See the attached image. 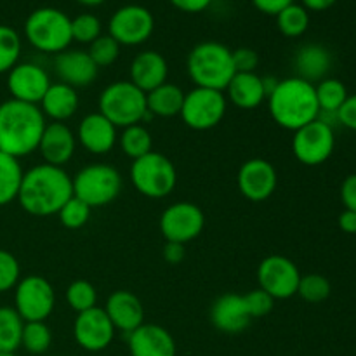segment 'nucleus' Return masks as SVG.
Returning <instances> with one entry per match:
<instances>
[{
    "label": "nucleus",
    "instance_id": "1",
    "mask_svg": "<svg viewBox=\"0 0 356 356\" xmlns=\"http://www.w3.org/2000/svg\"><path fill=\"white\" fill-rule=\"evenodd\" d=\"M73 197L72 177L63 167L40 163L23 174L17 202L24 212L38 218L58 214Z\"/></svg>",
    "mask_w": 356,
    "mask_h": 356
},
{
    "label": "nucleus",
    "instance_id": "2",
    "mask_svg": "<svg viewBox=\"0 0 356 356\" xmlns=\"http://www.w3.org/2000/svg\"><path fill=\"white\" fill-rule=\"evenodd\" d=\"M45 122L37 104L10 97L0 104V152L21 159L38 149Z\"/></svg>",
    "mask_w": 356,
    "mask_h": 356
},
{
    "label": "nucleus",
    "instance_id": "3",
    "mask_svg": "<svg viewBox=\"0 0 356 356\" xmlns=\"http://www.w3.org/2000/svg\"><path fill=\"white\" fill-rule=\"evenodd\" d=\"M266 99L275 124L287 131L296 132L320 117L315 83L306 82L299 76L278 80Z\"/></svg>",
    "mask_w": 356,
    "mask_h": 356
},
{
    "label": "nucleus",
    "instance_id": "4",
    "mask_svg": "<svg viewBox=\"0 0 356 356\" xmlns=\"http://www.w3.org/2000/svg\"><path fill=\"white\" fill-rule=\"evenodd\" d=\"M186 68L195 87H205L221 92H225L236 73L232 51L225 44L214 40H205L195 45L188 54Z\"/></svg>",
    "mask_w": 356,
    "mask_h": 356
},
{
    "label": "nucleus",
    "instance_id": "5",
    "mask_svg": "<svg viewBox=\"0 0 356 356\" xmlns=\"http://www.w3.org/2000/svg\"><path fill=\"white\" fill-rule=\"evenodd\" d=\"M24 37L37 51L59 54L72 44V17L56 7H38L24 21Z\"/></svg>",
    "mask_w": 356,
    "mask_h": 356
},
{
    "label": "nucleus",
    "instance_id": "6",
    "mask_svg": "<svg viewBox=\"0 0 356 356\" xmlns=\"http://www.w3.org/2000/svg\"><path fill=\"white\" fill-rule=\"evenodd\" d=\"M99 113L117 129L143 124L146 118L152 117L146 108V94L131 80H117L104 87L99 94Z\"/></svg>",
    "mask_w": 356,
    "mask_h": 356
},
{
    "label": "nucleus",
    "instance_id": "7",
    "mask_svg": "<svg viewBox=\"0 0 356 356\" xmlns=\"http://www.w3.org/2000/svg\"><path fill=\"white\" fill-rule=\"evenodd\" d=\"M73 195L90 209L111 204L122 191V176L113 165L89 163L72 177Z\"/></svg>",
    "mask_w": 356,
    "mask_h": 356
},
{
    "label": "nucleus",
    "instance_id": "8",
    "mask_svg": "<svg viewBox=\"0 0 356 356\" xmlns=\"http://www.w3.org/2000/svg\"><path fill=\"white\" fill-rule=\"evenodd\" d=\"M131 181L143 197L159 200L174 191L177 184V170L165 155L149 152L141 159L132 160Z\"/></svg>",
    "mask_w": 356,
    "mask_h": 356
},
{
    "label": "nucleus",
    "instance_id": "9",
    "mask_svg": "<svg viewBox=\"0 0 356 356\" xmlns=\"http://www.w3.org/2000/svg\"><path fill=\"white\" fill-rule=\"evenodd\" d=\"M228 108L225 92L205 87H195L184 92L179 117L193 131H211L222 122Z\"/></svg>",
    "mask_w": 356,
    "mask_h": 356
},
{
    "label": "nucleus",
    "instance_id": "10",
    "mask_svg": "<svg viewBox=\"0 0 356 356\" xmlns=\"http://www.w3.org/2000/svg\"><path fill=\"white\" fill-rule=\"evenodd\" d=\"M56 305L54 287L38 275L19 278L14 287V309L24 322H45Z\"/></svg>",
    "mask_w": 356,
    "mask_h": 356
},
{
    "label": "nucleus",
    "instance_id": "11",
    "mask_svg": "<svg viewBox=\"0 0 356 356\" xmlns=\"http://www.w3.org/2000/svg\"><path fill=\"white\" fill-rule=\"evenodd\" d=\"M334 146H336L334 129L320 118L298 129L292 138V153L302 165L315 167L327 162L332 155Z\"/></svg>",
    "mask_w": 356,
    "mask_h": 356
},
{
    "label": "nucleus",
    "instance_id": "12",
    "mask_svg": "<svg viewBox=\"0 0 356 356\" xmlns=\"http://www.w3.org/2000/svg\"><path fill=\"white\" fill-rule=\"evenodd\" d=\"M155 30V17L146 7L127 3L113 13L108 23L110 37L120 45H141L152 37Z\"/></svg>",
    "mask_w": 356,
    "mask_h": 356
},
{
    "label": "nucleus",
    "instance_id": "13",
    "mask_svg": "<svg viewBox=\"0 0 356 356\" xmlns=\"http://www.w3.org/2000/svg\"><path fill=\"white\" fill-rule=\"evenodd\" d=\"M205 228V214L197 204L176 202L169 205L160 216V232L165 242L186 245L197 238Z\"/></svg>",
    "mask_w": 356,
    "mask_h": 356
},
{
    "label": "nucleus",
    "instance_id": "14",
    "mask_svg": "<svg viewBox=\"0 0 356 356\" xmlns=\"http://www.w3.org/2000/svg\"><path fill=\"white\" fill-rule=\"evenodd\" d=\"M299 280H301L299 268L296 266L294 261L285 256L273 254L264 257L257 268L259 289L266 291L275 301L289 299L298 294Z\"/></svg>",
    "mask_w": 356,
    "mask_h": 356
},
{
    "label": "nucleus",
    "instance_id": "15",
    "mask_svg": "<svg viewBox=\"0 0 356 356\" xmlns=\"http://www.w3.org/2000/svg\"><path fill=\"white\" fill-rule=\"evenodd\" d=\"M115 327L111 320L108 318L104 308L87 309V312L76 313V318L73 322V337L75 343L82 350L97 353V351L106 350L115 337Z\"/></svg>",
    "mask_w": 356,
    "mask_h": 356
},
{
    "label": "nucleus",
    "instance_id": "16",
    "mask_svg": "<svg viewBox=\"0 0 356 356\" xmlns=\"http://www.w3.org/2000/svg\"><path fill=\"white\" fill-rule=\"evenodd\" d=\"M51 83L49 73L35 63H17L7 73V89H9L13 99L37 104V106L40 104L42 97L45 96Z\"/></svg>",
    "mask_w": 356,
    "mask_h": 356
},
{
    "label": "nucleus",
    "instance_id": "17",
    "mask_svg": "<svg viewBox=\"0 0 356 356\" xmlns=\"http://www.w3.org/2000/svg\"><path fill=\"white\" fill-rule=\"evenodd\" d=\"M238 190L247 200L264 202L275 193L278 184L277 169L264 159H250L238 170Z\"/></svg>",
    "mask_w": 356,
    "mask_h": 356
},
{
    "label": "nucleus",
    "instance_id": "18",
    "mask_svg": "<svg viewBox=\"0 0 356 356\" xmlns=\"http://www.w3.org/2000/svg\"><path fill=\"white\" fill-rule=\"evenodd\" d=\"M97 66L87 54V51L79 49H66L59 52L54 58V72L58 75L59 82L73 87V89H82L89 87L97 76Z\"/></svg>",
    "mask_w": 356,
    "mask_h": 356
},
{
    "label": "nucleus",
    "instance_id": "19",
    "mask_svg": "<svg viewBox=\"0 0 356 356\" xmlns=\"http://www.w3.org/2000/svg\"><path fill=\"white\" fill-rule=\"evenodd\" d=\"M131 356H176L177 346L172 334L156 323H143L127 334Z\"/></svg>",
    "mask_w": 356,
    "mask_h": 356
},
{
    "label": "nucleus",
    "instance_id": "20",
    "mask_svg": "<svg viewBox=\"0 0 356 356\" xmlns=\"http://www.w3.org/2000/svg\"><path fill=\"white\" fill-rule=\"evenodd\" d=\"M76 148V136L72 129L63 122H52L45 125L42 132L38 152H40L44 163L63 167L72 160Z\"/></svg>",
    "mask_w": 356,
    "mask_h": 356
},
{
    "label": "nucleus",
    "instance_id": "21",
    "mask_svg": "<svg viewBox=\"0 0 356 356\" xmlns=\"http://www.w3.org/2000/svg\"><path fill=\"white\" fill-rule=\"evenodd\" d=\"M76 139L89 153L104 155V153H110L117 145V127L104 115L96 111L82 118L76 131Z\"/></svg>",
    "mask_w": 356,
    "mask_h": 356
},
{
    "label": "nucleus",
    "instance_id": "22",
    "mask_svg": "<svg viewBox=\"0 0 356 356\" xmlns=\"http://www.w3.org/2000/svg\"><path fill=\"white\" fill-rule=\"evenodd\" d=\"M211 322L222 334L243 332L252 322L243 296L225 294L216 299L211 308Z\"/></svg>",
    "mask_w": 356,
    "mask_h": 356
},
{
    "label": "nucleus",
    "instance_id": "23",
    "mask_svg": "<svg viewBox=\"0 0 356 356\" xmlns=\"http://www.w3.org/2000/svg\"><path fill=\"white\" fill-rule=\"evenodd\" d=\"M104 312L115 330H122L125 334H131L145 323V308L138 296L131 291H115L108 298Z\"/></svg>",
    "mask_w": 356,
    "mask_h": 356
},
{
    "label": "nucleus",
    "instance_id": "24",
    "mask_svg": "<svg viewBox=\"0 0 356 356\" xmlns=\"http://www.w3.org/2000/svg\"><path fill=\"white\" fill-rule=\"evenodd\" d=\"M167 75H169V65L165 58L156 51L139 52L132 59L129 68V76H131L129 80L145 94L165 83Z\"/></svg>",
    "mask_w": 356,
    "mask_h": 356
},
{
    "label": "nucleus",
    "instance_id": "25",
    "mask_svg": "<svg viewBox=\"0 0 356 356\" xmlns=\"http://www.w3.org/2000/svg\"><path fill=\"white\" fill-rule=\"evenodd\" d=\"M79 92L73 87L66 86L63 82L51 83V87L47 89L45 96L42 97L40 111L44 113V117H49L52 122H63L73 117L79 110Z\"/></svg>",
    "mask_w": 356,
    "mask_h": 356
},
{
    "label": "nucleus",
    "instance_id": "26",
    "mask_svg": "<svg viewBox=\"0 0 356 356\" xmlns=\"http://www.w3.org/2000/svg\"><path fill=\"white\" fill-rule=\"evenodd\" d=\"M264 79L257 73H235L226 87V99L240 110H254L266 99Z\"/></svg>",
    "mask_w": 356,
    "mask_h": 356
},
{
    "label": "nucleus",
    "instance_id": "27",
    "mask_svg": "<svg viewBox=\"0 0 356 356\" xmlns=\"http://www.w3.org/2000/svg\"><path fill=\"white\" fill-rule=\"evenodd\" d=\"M294 66L299 79L309 83L322 82L332 66V56L322 44H306L296 52Z\"/></svg>",
    "mask_w": 356,
    "mask_h": 356
},
{
    "label": "nucleus",
    "instance_id": "28",
    "mask_svg": "<svg viewBox=\"0 0 356 356\" xmlns=\"http://www.w3.org/2000/svg\"><path fill=\"white\" fill-rule=\"evenodd\" d=\"M184 92L181 87L165 82L156 89L146 92V108L152 117L170 118L181 113L183 108Z\"/></svg>",
    "mask_w": 356,
    "mask_h": 356
},
{
    "label": "nucleus",
    "instance_id": "29",
    "mask_svg": "<svg viewBox=\"0 0 356 356\" xmlns=\"http://www.w3.org/2000/svg\"><path fill=\"white\" fill-rule=\"evenodd\" d=\"M23 174L19 159L0 152V207L17 200Z\"/></svg>",
    "mask_w": 356,
    "mask_h": 356
},
{
    "label": "nucleus",
    "instance_id": "30",
    "mask_svg": "<svg viewBox=\"0 0 356 356\" xmlns=\"http://www.w3.org/2000/svg\"><path fill=\"white\" fill-rule=\"evenodd\" d=\"M24 320L14 308H0V353H16L21 348Z\"/></svg>",
    "mask_w": 356,
    "mask_h": 356
},
{
    "label": "nucleus",
    "instance_id": "31",
    "mask_svg": "<svg viewBox=\"0 0 356 356\" xmlns=\"http://www.w3.org/2000/svg\"><path fill=\"white\" fill-rule=\"evenodd\" d=\"M316 101H318L320 113L336 115L337 110L343 106L346 97L350 96L341 80L337 79H323L315 86Z\"/></svg>",
    "mask_w": 356,
    "mask_h": 356
},
{
    "label": "nucleus",
    "instance_id": "32",
    "mask_svg": "<svg viewBox=\"0 0 356 356\" xmlns=\"http://www.w3.org/2000/svg\"><path fill=\"white\" fill-rule=\"evenodd\" d=\"M153 146L152 134H149L148 129L143 124L131 125V127H125L120 134V148L129 159L138 160L141 156L148 155Z\"/></svg>",
    "mask_w": 356,
    "mask_h": 356
},
{
    "label": "nucleus",
    "instance_id": "33",
    "mask_svg": "<svg viewBox=\"0 0 356 356\" xmlns=\"http://www.w3.org/2000/svg\"><path fill=\"white\" fill-rule=\"evenodd\" d=\"M277 26L284 37L298 38L306 33L309 26V13L299 3H291L277 14Z\"/></svg>",
    "mask_w": 356,
    "mask_h": 356
},
{
    "label": "nucleus",
    "instance_id": "34",
    "mask_svg": "<svg viewBox=\"0 0 356 356\" xmlns=\"http://www.w3.org/2000/svg\"><path fill=\"white\" fill-rule=\"evenodd\" d=\"M52 344V332L45 322H24L21 348L30 355L47 353Z\"/></svg>",
    "mask_w": 356,
    "mask_h": 356
},
{
    "label": "nucleus",
    "instance_id": "35",
    "mask_svg": "<svg viewBox=\"0 0 356 356\" xmlns=\"http://www.w3.org/2000/svg\"><path fill=\"white\" fill-rule=\"evenodd\" d=\"M21 38L14 28L0 24V75L9 73L19 61Z\"/></svg>",
    "mask_w": 356,
    "mask_h": 356
},
{
    "label": "nucleus",
    "instance_id": "36",
    "mask_svg": "<svg viewBox=\"0 0 356 356\" xmlns=\"http://www.w3.org/2000/svg\"><path fill=\"white\" fill-rule=\"evenodd\" d=\"M330 282L327 280L323 275L318 273H309V275H301V280H299L298 287V296H301L306 302L309 305H318L323 302L330 296Z\"/></svg>",
    "mask_w": 356,
    "mask_h": 356
},
{
    "label": "nucleus",
    "instance_id": "37",
    "mask_svg": "<svg viewBox=\"0 0 356 356\" xmlns=\"http://www.w3.org/2000/svg\"><path fill=\"white\" fill-rule=\"evenodd\" d=\"M66 301H68L70 308L76 313H82V312H87V309L96 308V302H97L96 287L87 280L72 282L68 291H66Z\"/></svg>",
    "mask_w": 356,
    "mask_h": 356
},
{
    "label": "nucleus",
    "instance_id": "38",
    "mask_svg": "<svg viewBox=\"0 0 356 356\" xmlns=\"http://www.w3.org/2000/svg\"><path fill=\"white\" fill-rule=\"evenodd\" d=\"M122 45L115 40L110 35H101L97 37L92 44H89V51L87 54L94 61L97 68H104V66H111L120 56Z\"/></svg>",
    "mask_w": 356,
    "mask_h": 356
},
{
    "label": "nucleus",
    "instance_id": "39",
    "mask_svg": "<svg viewBox=\"0 0 356 356\" xmlns=\"http://www.w3.org/2000/svg\"><path fill=\"white\" fill-rule=\"evenodd\" d=\"M90 212L92 209L82 202L80 198H76L73 195L68 202L61 207V211L58 212V218L61 221V225L68 229H80L87 225L90 218Z\"/></svg>",
    "mask_w": 356,
    "mask_h": 356
},
{
    "label": "nucleus",
    "instance_id": "40",
    "mask_svg": "<svg viewBox=\"0 0 356 356\" xmlns=\"http://www.w3.org/2000/svg\"><path fill=\"white\" fill-rule=\"evenodd\" d=\"M101 37V21L94 14L83 13L72 19V38L80 44H92Z\"/></svg>",
    "mask_w": 356,
    "mask_h": 356
},
{
    "label": "nucleus",
    "instance_id": "41",
    "mask_svg": "<svg viewBox=\"0 0 356 356\" xmlns=\"http://www.w3.org/2000/svg\"><path fill=\"white\" fill-rule=\"evenodd\" d=\"M19 277L21 268L16 257L7 250L0 249V294L16 287Z\"/></svg>",
    "mask_w": 356,
    "mask_h": 356
},
{
    "label": "nucleus",
    "instance_id": "42",
    "mask_svg": "<svg viewBox=\"0 0 356 356\" xmlns=\"http://www.w3.org/2000/svg\"><path fill=\"white\" fill-rule=\"evenodd\" d=\"M243 301H245L250 318H263V316L270 315L275 306V299L263 289L250 291L249 294L243 296Z\"/></svg>",
    "mask_w": 356,
    "mask_h": 356
},
{
    "label": "nucleus",
    "instance_id": "43",
    "mask_svg": "<svg viewBox=\"0 0 356 356\" xmlns=\"http://www.w3.org/2000/svg\"><path fill=\"white\" fill-rule=\"evenodd\" d=\"M233 66L236 73H256L259 66V54L250 47H238L232 51Z\"/></svg>",
    "mask_w": 356,
    "mask_h": 356
},
{
    "label": "nucleus",
    "instance_id": "44",
    "mask_svg": "<svg viewBox=\"0 0 356 356\" xmlns=\"http://www.w3.org/2000/svg\"><path fill=\"white\" fill-rule=\"evenodd\" d=\"M336 117L341 125L351 129V131H356V94H351V96L346 97L343 106L337 110Z\"/></svg>",
    "mask_w": 356,
    "mask_h": 356
},
{
    "label": "nucleus",
    "instance_id": "45",
    "mask_svg": "<svg viewBox=\"0 0 356 356\" xmlns=\"http://www.w3.org/2000/svg\"><path fill=\"white\" fill-rule=\"evenodd\" d=\"M341 200L344 209L356 212V174H350L341 184Z\"/></svg>",
    "mask_w": 356,
    "mask_h": 356
},
{
    "label": "nucleus",
    "instance_id": "46",
    "mask_svg": "<svg viewBox=\"0 0 356 356\" xmlns=\"http://www.w3.org/2000/svg\"><path fill=\"white\" fill-rule=\"evenodd\" d=\"M254 7L268 16H277L282 9L294 3V0H252Z\"/></svg>",
    "mask_w": 356,
    "mask_h": 356
},
{
    "label": "nucleus",
    "instance_id": "47",
    "mask_svg": "<svg viewBox=\"0 0 356 356\" xmlns=\"http://www.w3.org/2000/svg\"><path fill=\"white\" fill-rule=\"evenodd\" d=\"M163 259L169 264H179L183 263L184 257H186V249H184L183 243L176 242H167L163 247Z\"/></svg>",
    "mask_w": 356,
    "mask_h": 356
},
{
    "label": "nucleus",
    "instance_id": "48",
    "mask_svg": "<svg viewBox=\"0 0 356 356\" xmlns=\"http://www.w3.org/2000/svg\"><path fill=\"white\" fill-rule=\"evenodd\" d=\"M176 9L183 10V13L197 14L202 13V10L207 9L212 3V0H169Z\"/></svg>",
    "mask_w": 356,
    "mask_h": 356
},
{
    "label": "nucleus",
    "instance_id": "49",
    "mask_svg": "<svg viewBox=\"0 0 356 356\" xmlns=\"http://www.w3.org/2000/svg\"><path fill=\"white\" fill-rule=\"evenodd\" d=\"M337 225H339L341 232L348 233V235H356V212L344 209L337 219Z\"/></svg>",
    "mask_w": 356,
    "mask_h": 356
},
{
    "label": "nucleus",
    "instance_id": "50",
    "mask_svg": "<svg viewBox=\"0 0 356 356\" xmlns=\"http://www.w3.org/2000/svg\"><path fill=\"white\" fill-rule=\"evenodd\" d=\"M337 0H302V7L308 10H315V13H322V10L330 9Z\"/></svg>",
    "mask_w": 356,
    "mask_h": 356
},
{
    "label": "nucleus",
    "instance_id": "51",
    "mask_svg": "<svg viewBox=\"0 0 356 356\" xmlns=\"http://www.w3.org/2000/svg\"><path fill=\"white\" fill-rule=\"evenodd\" d=\"M76 2H80L82 6H87V7H96V6H101L103 2H106V0H76Z\"/></svg>",
    "mask_w": 356,
    "mask_h": 356
},
{
    "label": "nucleus",
    "instance_id": "52",
    "mask_svg": "<svg viewBox=\"0 0 356 356\" xmlns=\"http://www.w3.org/2000/svg\"><path fill=\"white\" fill-rule=\"evenodd\" d=\"M0 356H17L16 353H0Z\"/></svg>",
    "mask_w": 356,
    "mask_h": 356
}]
</instances>
